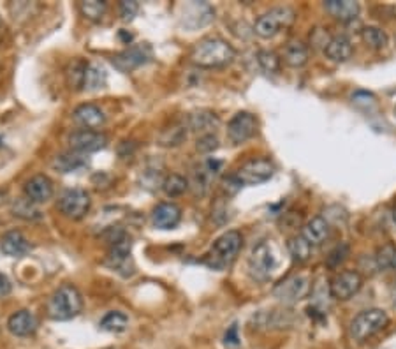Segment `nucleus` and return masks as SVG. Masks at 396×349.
<instances>
[{
  "label": "nucleus",
  "instance_id": "1",
  "mask_svg": "<svg viewBox=\"0 0 396 349\" xmlns=\"http://www.w3.org/2000/svg\"><path fill=\"white\" fill-rule=\"evenodd\" d=\"M236 57V51L227 41L220 37L201 39L190 51V62L201 69H219L226 67Z\"/></svg>",
  "mask_w": 396,
  "mask_h": 349
},
{
  "label": "nucleus",
  "instance_id": "2",
  "mask_svg": "<svg viewBox=\"0 0 396 349\" xmlns=\"http://www.w3.org/2000/svg\"><path fill=\"white\" fill-rule=\"evenodd\" d=\"M83 309V296L73 284H62L48 302V316L55 321H69Z\"/></svg>",
  "mask_w": 396,
  "mask_h": 349
},
{
  "label": "nucleus",
  "instance_id": "3",
  "mask_svg": "<svg viewBox=\"0 0 396 349\" xmlns=\"http://www.w3.org/2000/svg\"><path fill=\"white\" fill-rule=\"evenodd\" d=\"M244 246V236L240 231L229 230L220 235L212 246L210 253L207 256V265L215 270H226L231 266L240 254Z\"/></svg>",
  "mask_w": 396,
  "mask_h": 349
},
{
  "label": "nucleus",
  "instance_id": "4",
  "mask_svg": "<svg viewBox=\"0 0 396 349\" xmlns=\"http://www.w3.org/2000/svg\"><path fill=\"white\" fill-rule=\"evenodd\" d=\"M390 325V316L382 309H366L350 321V337L356 343H366Z\"/></svg>",
  "mask_w": 396,
  "mask_h": 349
},
{
  "label": "nucleus",
  "instance_id": "5",
  "mask_svg": "<svg viewBox=\"0 0 396 349\" xmlns=\"http://www.w3.org/2000/svg\"><path fill=\"white\" fill-rule=\"evenodd\" d=\"M296 20V11L289 6H280V7H273L271 11L268 13L261 14L257 18L256 25H254V30L259 37L263 39H271L275 37L276 34H280L282 30L289 29L291 25L294 24Z\"/></svg>",
  "mask_w": 396,
  "mask_h": 349
},
{
  "label": "nucleus",
  "instance_id": "6",
  "mask_svg": "<svg viewBox=\"0 0 396 349\" xmlns=\"http://www.w3.org/2000/svg\"><path fill=\"white\" fill-rule=\"evenodd\" d=\"M276 268V251L273 243L264 240L252 249L249 258V270L254 279L266 280L270 279Z\"/></svg>",
  "mask_w": 396,
  "mask_h": 349
},
{
  "label": "nucleus",
  "instance_id": "7",
  "mask_svg": "<svg viewBox=\"0 0 396 349\" xmlns=\"http://www.w3.org/2000/svg\"><path fill=\"white\" fill-rule=\"evenodd\" d=\"M273 175V161L266 159V157H257V159H250L246 161L245 164H241L233 178L236 180L240 186H259V183L268 182Z\"/></svg>",
  "mask_w": 396,
  "mask_h": 349
},
{
  "label": "nucleus",
  "instance_id": "8",
  "mask_svg": "<svg viewBox=\"0 0 396 349\" xmlns=\"http://www.w3.org/2000/svg\"><path fill=\"white\" fill-rule=\"evenodd\" d=\"M90 194L85 189H80V187H76V189H67L61 196V200H58V208H61V212L66 217L74 221L83 219V217L90 212Z\"/></svg>",
  "mask_w": 396,
  "mask_h": 349
},
{
  "label": "nucleus",
  "instance_id": "9",
  "mask_svg": "<svg viewBox=\"0 0 396 349\" xmlns=\"http://www.w3.org/2000/svg\"><path fill=\"white\" fill-rule=\"evenodd\" d=\"M363 288V277L356 270H343L331 279L330 293L335 300L345 302L356 296Z\"/></svg>",
  "mask_w": 396,
  "mask_h": 349
},
{
  "label": "nucleus",
  "instance_id": "10",
  "mask_svg": "<svg viewBox=\"0 0 396 349\" xmlns=\"http://www.w3.org/2000/svg\"><path fill=\"white\" fill-rule=\"evenodd\" d=\"M257 126L259 123H257L256 115L249 113V111H240L227 123V138L234 145L245 143L250 138L256 136Z\"/></svg>",
  "mask_w": 396,
  "mask_h": 349
},
{
  "label": "nucleus",
  "instance_id": "11",
  "mask_svg": "<svg viewBox=\"0 0 396 349\" xmlns=\"http://www.w3.org/2000/svg\"><path fill=\"white\" fill-rule=\"evenodd\" d=\"M310 291V279L308 275H293L280 283L273 290L275 298H278L283 303H294L305 298L306 293Z\"/></svg>",
  "mask_w": 396,
  "mask_h": 349
},
{
  "label": "nucleus",
  "instance_id": "12",
  "mask_svg": "<svg viewBox=\"0 0 396 349\" xmlns=\"http://www.w3.org/2000/svg\"><path fill=\"white\" fill-rule=\"evenodd\" d=\"M69 145L71 148H73V152L83 153L85 156V153H92L103 150L104 146L108 145V136L104 133H100V131L81 129L71 134Z\"/></svg>",
  "mask_w": 396,
  "mask_h": 349
},
{
  "label": "nucleus",
  "instance_id": "13",
  "mask_svg": "<svg viewBox=\"0 0 396 349\" xmlns=\"http://www.w3.org/2000/svg\"><path fill=\"white\" fill-rule=\"evenodd\" d=\"M215 18V11L210 4L207 2H190L183 7L182 25L190 30H197L207 27Z\"/></svg>",
  "mask_w": 396,
  "mask_h": 349
},
{
  "label": "nucleus",
  "instance_id": "14",
  "mask_svg": "<svg viewBox=\"0 0 396 349\" xmlns=\"http://www.w3.org/2000/svg\"><path fill=\"white\" fill-rule=\"evenodd\" d=\"M152 59V51L148 46H130L129 50L122 51L117 57H113V66L120 69L122 73H130L136 67L143 66Z\"/></svg>",
  "mask_w": 396,
  "mask_h": 349
},
{
  "label": "nucleus",
  "instance_id": "15",
  "mask_svg": "<svg viewBox=\"0 0 396 349\" xmlns=\"http://www.w3.org/2000/svg\"><path fill=\"white\" fill-rule=\"evenodd\" d=\"M73 118L78 126H81L83 129L88 131L100 129V127L106 123V115H104V111L100 110L99 106H95V104H81V106H78L76 110H74Z\"/></svg>",
  "mask_w": 396,
  "mask_h": 349
},
{
  "label": "nucleus",
  "instance_id": "16",
  "mask_svg": "<svg viewBox=\"0 0 396 349\" xmlns=\"http://www.w3.org/2000/svg\"><path fill=\"white\" fill-rule=\"evenodd\" d=\"M25 196L32 203H46L53 196V182L46 175H36L25 183Z\"/></svg>",
  "mask_w": 396,
  "mask_h": 349
},
{
  "label": "nucleus",
  "instance_id": "17",
  "mask_svg": "<svg viewBox=\"0 0 396 349\" xmlns=\"http://www.w3.org/2000/svg\"><path fill=\"white\" fill-rule=\"evenodd\" d=\"M182 210L180 206L174 203H160L155 206L152 213L153 226L159 230H173L180 224Z\"/></svg>",
  "mask_w": 396,
  "mask_h": 349
},
{
  "label": "nucleus",
  "instance_id": "18",
  "mask_svg": "<svg viewBox=\"0 0 396 349\" xmlns=\"http://www.w3.org/2000/svg\"><path fill=\"white\" fill-rule=\"evenodd\" d=\"M39 321L33 316L31 310H16L14 314H11L7 320V328L13 335L16 337H28L32 333H36Z\"/></svg>",
  "mask_w": 396,
  "mask_h": 349
},
{
  "label": "nucleus",
  "instance_id": "19",
  "mask_svg": "<svg viewBox=\"0 0 396 349\" xmlns=\"http://www.w3.org/2000/svg\"><path fill=\"white\" fill-rule=\"evenodd\" d=\"M330 235H331V226H330V221H328L326 217H321V216L312 217L303 228V238L312 247L323 246V243L330 238Z\"/></svg>",
  "mask_w": 396,
  "mask_h": 349
},
{
  "label": "nucleus",
  "instance_id": "20",
  "mask_svg": "<svg viewBox=\"0 0 396 349\" xmlns=\"http://www.w3.org/2000/svg\"><path fill=\"white\" fill-rule=\"evenodd\" d=\"M32 246L25 235L21 231H7L6 235L2 236V242H0V251H2L6 256L11 258H21L25 254L31 253Z\"/></svg>",
  "mask_w": 396,
  "mask_h": 349
},
{
  "label": "nucleus",
  "instance_id": "21",
  "mask_svg": "<svg viewBox=\"0 0 396 349\" xmlns=\"http://www.w3.org/2000/svg\"><path fill=\"white\" fill-rule=\"evenodd\" d=\"M324 55H326V59H330L331 62H347V60L353 57V43H350L349 37L343 36V34L330 37L328 44L324 46Z\"/></svg>",
  "mask_w": 396,
  "mask_h": 349
},
{
  "label": "nucleus",
  "instance_id": "22",
  "mask_svg": "<svg viewBox=\"0 0 396 349\" xmlns=\"http://www.w3.org/2000/svg\"><path fill=\"white\" fill-rule=\"evenodd\" d=\"M328 13L340 21H353L360 16V4L354 0H326L324 4Z\"/></svg>",
  "mask_w": 396,
  "mask_h": 349
},
{
  "label": "nucleus",
  "instance_id": "23",
  "mask_svg": "<svg viewBox=\"0 0 396 349\" xmlns=\"http://www.w3.org/2000/svg\"><path fill=\"white\" fill-rule=\"evenodd\" d=\"M220 120L214 111H208V110H199V111H194V113L189 115L187 118V126L189 129L196 131V133H203L204 134H212V131H215L219 127Z\"/></svg>",
  "mask_w": 396,
  "mask_h": 349
},
{
  "label": "nucleus",
  "instance_id": "24",
  "mask_svg": "<svg viewBox=\"0 0 396 349\" xmlns=\"http://www.w3.org/2000/svg\"><path fill=\"white\" fill-rule=\"evenodd\" d=\"M283 62L289 67H303L308 62V46L303 41H289L283 48Z\"/></svg>",
  "mask_w": 396,
  "mask_h": 349
},
{
  "label": "nucleus",
  "instance_id": "25",
  "mask_svg": "<svg viewBox=\"0 0 396 349\" xmlns=\"http://www.w3.org/2000/svg\"><path fill=\"white\" fill-rule=\"evenodd\" d=\"M108 81V73L100 64L97 62H88L87 74H85V85L83 88H87L88 92H95L106 87Z\"/></svg>",
  "mask_w": 396,
  "mask_h": 349
},
{
  "label": "nucleus",
  "instance_id": "26",
  "mask_svg": "<svg viewBox=\"0 0 396 349\" xmlns=\"http://www.w3.org/2000/svg\"><path fill=\"white\" fill-rule=\"evenodd\" d=\"M83 166H87V159H85L83 153H78V152L61 153V156H57V159L53 161V168H57L61 173L78 171Z\"/></svg>",
  "mask_w": 396,
  "mask_h": 349
},
{
  "label": "nucleus",
  "instance_id": "27",
  "mask_svg": "<svg viewBox=\"0 0 396 349\" xmlns=\"http://www.w3.org/2000/svg\"><path fill=\"white\" fill-rule=\"evenodd\" d=\"M361 39L372 50H384L390 44V37H387L386 30L379 27H365L361 30Z\"/></svg>",
  "mask_w": 396,
  "mask_h": 349
},
{
  "label": "nucleus",
  "instance_id": "28",
  "mask_svg": "<svg viewBox=\"0 0 396 349\" xmlns=\"http://www.w3.org/2000/svg\"><path fill=\"white\" fill-rule=\"evenodd\" d=\"M129 326V318L120 310H111L100 320V328L110 333H122Z\"/></svg>",
  "mask_w": 396,
  "mask_h": 349
},
{
  "label": "nucleus",
  "instance_id": "29",
  "mask_svg": "<svg viewBox=\"0 0 396 349\" xmlns=\"http://www.w3.org/2000/svg\"><path fill=\"white\" fill-rule=\"evenodd\" d=\"M287 249H289V254L293 256L294 261L298 263H305L308 261L310 254H312V246L303 238V235H298L289 238L287 242Z\"/></svg>",
  "mask_w": 396,
  "mask_h": 349
},
{
  "label": "nucleus",
  "instance_id": "30",
  "mask_svg": "<svg viewBox=\"0 0 396 349\" xmlns=\"http://www.w3.org/2000/svg\"><path fill=\"white\" fill-rule=\"evenodd\" d=\"M88 62L85 60L76 59L74 62H71L69 69H67V81H69L71 88L80 90L85 85V74H87Z\"/></svg>",
  "mask_w": 396,
  "mask_h": 349
},
{
  "label": "nucleus",
  "instance_id": "31",
  "mask_svg": "<svg viewBox=\"0 0 396 349\" xmlns=\"http://www.w3.org/2000/svg\"><path fill=\"white\" fill-rule=\"evenodd\" d=\"M162 189L170 198L182 196V194L189 189V180L178 173H171L170 176H166V180L162 182Z\"/></svg>",
  "mask_w": 396,
  "mask_h": 349
},
{
  "label": "nucleus",
  "instance_id": "32",
  "mask_svg": "<svg viewBox=\"0 0 396 349\" xmlns=\"http://www.w3.org/2000/svg\"><path fill=\"white\" fill-rule=\"evenodd\" d=\"M375 263L380 270H395L396 272V246L386 243L375 254Z\"/></svg>",
  "mask_w": 396,
  "mask_h": 349
},
{
  "label": "nucleus",
  "instance_id": "33",
  "mask_svg": "<svg viewBox=\"0 0 396 349\" xmlns=\"http://www.w3.org/2000/svg\"><path fill=\"white\" fill-rule=\"evenodd\" d=\"M13 216L21 217V219L27 221H33L39 219L41 212L36 208V203H32L28 198H18L13 203Z\"/></svg>",
  "mask_w": 396,
  "mask_h": 349
},
{
  "label": "nucleus",
  "instance_id": "34",
  "mask_svg": "<svg viewBox=\"0 0 396 349\" xmlns=\"http://www.w3.org/2000/svg\"><path fill=\"white\" fill-rule=\"evenodd\" d=\"M257 62H259L261 69L268 74H276L280 71V60L278 55L271 50H261L257 54Z\"/></svg>",
  "mask_w": 396,
  "mask_h": 349
},
{
  "label": "nucleus",
  "instance_id": "35",
  "mask_svg": "<svg viewBox=\"0 0 396 349\" xmlns=\"http://www.w3.org/2000/svg\"><path fill=\"white\" fill-rule=\"evenodd\" d=\"M80 9L85 18L92 21H99L106 13V2H103V0H87V2L80 4Z\"/></svg>",
  "mask_w": 396,
  "mask_h": 349
},
{
  "label": "nucleus",
  "instance_id": "36",
  "mask_svg": "<svg viewBox=\"0 0 396 349\" xmlns=\"http://www.w3.org/2000/svg\"><path fill=\"white\" fill-rule=\"evenodd\" d=\"M187 127L183 126H177L173 127L171 131H166V133L160 136V145H166V146H177L180 145L183 140L187 138Z\"/></svg>",
  "mask_w": 396,
  "mask_h": 349
},
{
  "label": "nucleus",
  "instance_id": "37",
  "mask_svg": "<svg viewBox=\"0 0 396 349\" xmlns=\"http://www.w3.org/2000/svg\"><path fill=\"white\" fill-rule=\"evenodd\" d=\"M347 256H349V246L347 243H340V246H336L333 251L330 253V256H328V266L330 268H340V265H343L347 260Z\"/></svg>",
  "mask_w": 396,
  "mask_h": 349
},
{
  "label": "nucleus",
  "instance_id": "38",
  "mask_svg": "<svg viewBox=\"0 0 396 349\" xmlns=\"http://www.w3.org/2000/svg\"><path fill=\"white\" fill-rule=\"evenodd\" d=\"M196 148H197V152H201V153L215 152V150L219 148V138H217L214 133L204 134V136H201L199 140H197Z\"/></svg>",
  "mask_w": 396,
  "mask_h": 349
},
{
  "label": "nucleus",
  "instance_id": "39",
  "mask_svg": "<svg viewBox=\"0 0 396 349\" xmlns=\"http://www.w3.org/2000/svg\"><path fill=\"white\" fill-rule=\"evenodd\" d=\"M137 11H140V6L134 0H123V2H120V14L123 21H132Z\"/></svg>",
  "mask_w": 396,
  "mask_h": 349
},
{
  "label": "nucleus",
  "instance_id": "40",
  "mask_svg": "<svg viewBox=\"0 0 396 349\" xmlns=\"http://www.w3.org/2000/svg\"><path fill=\"white\" fill-rule=\"evenodd\" d=\"M224 344L227 348H238L240 346V335H238V326L236 325H231L229 330L226 332L224 335Z\"/></svg>",
  "mask_w": 396,
  "mask_h": 349
},
{
  "label": "nucleus",
  "instance_id": "41",
  "mask_svg": "<svg viewBox=\"0 0 396 349\" xmlns=\"http://www.w3.org/2000/svg\"><path fill=\"white\" fill-rule=\"evenodd\" d=\"M11 293V280L4 273H0V298Z\"/></svg>",
  "mask_w": 396,
  "mask_h": 349
},
{
  "label": "nucleus",
  "instance_id": "42",
  "mask_svg": "<svg viewBox=\"0 0 396 349\" xmlns=\"http://www.w3.org/2000/svg\"><path fill=\"white\" fill-rule=\"evenodd\" d=\"M393 217H395V223H396V206H395V210H393Z\"/></svg>",
  "mask_w": 396,
  "mask_h": 349
},
{
  "label": "nucleus",
  "instance_id": "43",
  "mask_svg": "<svg viewBox=\"0 0 396 349\" xmlns=\"http://www.w3.org/2000/svg\"><path fill=\"white\" fill-rule=\"evenodd\" d=\"M395 305H396V290H395Z\"/></svg>",
  "mask_w": 396,
  "mask_h": 349
},
{
  "label": "nucleus",
  "instance_id": "44",
  "mask_svg": "<svg viewBox=\"0 0 396 349\" xmlns=\"http://www.w3.org/2000/svg\"><path fill=\"white\" fill-rule=\"evenodd\" d=\"M395 116H396V106H395Z\"/></svg>",
  "mask_w": 396,
  "mask_h": 349
}]
</instances>
